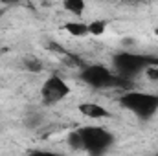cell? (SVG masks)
<instances>
[{
    "mask_svg": "<svg viewBox=\"0 0 158 156\" xmlns=\"http://www.w3.org/2000/svg\"><path fill=\"white\" fill-rule=\"evenodd\" d=\"M66 143H68V147L74 149V151H83V142H81V136H79L77 129L72 130V132L66 136Z\"/></svg>",
    "mask_w": 158,
    "mask_h": 156,
    "instance_id": "9",
    "label": "cell"
},
{
    "mask_svg": "<svg viewBox=\"0 0 158 156\" xmlns=\"http://www.w3.org/2000/svg\"><path fill=\"white\" fill-rule=\"evenodd\" d=\"M79 112L83 114L85 117H90V119H105V117H109V110L103 107V105H99V103H92V101H88V103H81L79 105Z\"/></svg>",
    "mask_w": 158,
    "mask_h": 156,
    "instance_id": "6",
    "label": "cell"
},
{
    "mask_svg": "<svg viewBox=\"0 0 158 156\" xmlns=\"http://www.w3.org/2000/svg\"><path fill=\"white\" fill-rule=\"evenodd\" d=\"M77 132L83 142V151L94 156L105 154L116 142L114 134L103 127H79Z\"/></svg>",
    "mask_w": 158,
    "mask_h": 156,
    "instance_id": "4",
    "label": "cell"
},
{
    "mask_svg": "<svg viewBox=\"0 0 158 156\" xmlns=\"http://www.w3.org/2000/svg\"><path fill=\"white\" fill-rule=\"evenodd\" d=\"M68 94H70V86L66 84L64 79H61L59 76H50L40 86L42 103L50 105V107L61 103L64 97H68Z\"/></svg>",
    "mask_w": 158,
    "mask_h": 156,
    "instance_id": "5",
    "label": "cell"
},
{
    "mask_svg": "<svg viewBox=\"0 0 158 156\" xmlns=\"http://www.w3.org/2000/svg\"><path fill=\"white\" fill-rule=\"evenodd\" d=\"M85 0H63V7L76 17H81L85 13Z\"/></svg>",
    "mask_w": 158,
    "mask_h": 156,
    "instance_id": "7",
    "label": "cell"
},
{
    "mask_svg": "<svg viewBox=\"0 0 158 156\" xmlns=\"http://www.w3.org/2000/svg\"><path fill=\"white\" fill-rule=\"evenodd\" d=\"M24 68L30 70V72H40L42 70V63L35 57H26L24 59Z\"/></svg>",
    "mask_w": 158,
    "mask_h": 156,
    "instance_id": "10",
    "label": "cell"
},
{
    "mask_svg": "<svg viewBox=\"0 0 158 156\" xmlns=\"http://www.w3.org/2000/svg\"><path fill=\"white\" fill-rule=\"evenodd\" d=\"M2 4H6V6H17L20 0H0Z\"/></svg>",
    "mask_w": 158,
    "mask_h": 156,
    "instance_id": "14",
    "label": "cell"
},
{
    "mask_svg": "<svg viewBox=\"0 0 158 156\" xmlns=\"http://www.w3.org/2000/svg\"><path fill=\"white\" fill-rule=\"evenodd\" d=\"M156 35H158V30H156Z\"/></svg>",
    "mask_w": 158,
    "mask_h": 156,
    "instance_id": "15",
    "label": "cell"
},
{
    "mask_svg": "<svg viewBox=\"0 0 158 156\" xmlns=\"http://www.w3.org/2000/svg\"><path fill=\"white\" fill-rule=\"evenodd\" d=\"M79 79L96 88V90H105V88H123V86H129L131 81L125 77L118 76L114 70L107 68V66H101V64H90V66H85L79 74Z\"/></svg>",
    "mask_w": 158,
    "mask_h": 156,
    "instance_id": "1",
    "label": "cell"
},
{
    "mask_svg": "<svg viewBox=\"0 0 158 156\" xmlns=\"http://www.w3.org/2000/svg\"><path fill=\"white\" fill-rule=\"evenodd\" d=\"M103 30H105V22H92V24H88V33L101 35Z\"/></svg>",
    "mask_w": 158,
    "mask_h": 156,
    "instance_id": "12",
    "label": "cell"
},
{
    "mask_svg": "<svg viewBox=\"0 0 158 156\" xmlns=\"http://www.w3.org/2000/svg\"><path fill=\"white\" fill-rule=\"evenodd\" d=\"M119 105L140 119H151L158 112V94L129 90L121 96Z\"/></svg>",
    "mask_w": 158,
    "mask_h": 156,
    "instance_id": "3",
    "label": "cell"
},
{
    "mask_svg": "<svg viewBox=\"0 0 158 156\" xmlns=\"http://www.w3.org/2000/svg\"><path fill=\"white\" fill-rule=\"evenodd\" d=\"M153 61L155 57L151 55H143V53H132V51H119L112 55V68L114 72L121 76V77L132 79L140 74H143L145 70H149L153 66Z\"/></svg>",
    "mask_w": 158,
    "mask_h": 156,
    "instance_id": "2",
    "label": "cell"
},
{
    "mask_svg": "<svg viewBox=\"0 0 158 156\" xmlns=\"http://www.w3.org/2000/svg\"><path fill=\"white\" fill-rule=\"evenodd\" d=\"M66 31L70 33V35H74V37H83V35H86L88 33V24H77V22H68L66 26Z\"/></svg>",
    "mask_w": 158,
    "mask_h": 156,
    "instance_id": "8",
    "label": "cell"
},
{
    "mask_svg": "<svg viewBox=\"0 0 158 156\" xmlns=\"http://www.w3.org/2000/svg\"><path fill=\"white\" fill-rule=\"evenodd\" d=\"M40 123H42V116H40L39 112H31L30 116L24 119V125L28 129H35V127H39Z\"/></svg>",
    "mask_w": 158,
    "mask_h": 156,
    "instance_id": "11",
    "label": "cell"
},
{
    "mask_svg": "<svg viewBox=\"0 0 158 156\" xmlns=\"http://www.w3.org/2000/svg\"><path fill=\"white\" fill-rule=\"evenodd\" d=\"M153 68H155V74L151 72V76H155V77H158V59L155 57V61H153Z\"/></svg>",
    "mask_w": 158,
    "mask_h": 156,
    "instance_id": "13",
    "label": "cell"
}]
</instances>
